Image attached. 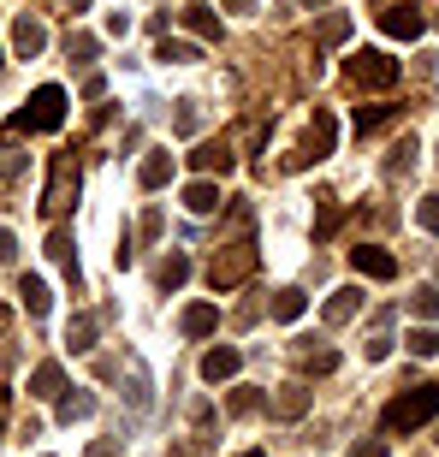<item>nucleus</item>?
Segmentation results:
<instances>
[{
	"instance_id": "9",
	"label": "nucleus",
	"mask_w": 439,
	"mask_h": 457,
	"mask_svg": "<svg viewBox=\"0 0 439 457\" xmlns=\"http://www.w3.org/2000/svg\"><path fill=\"white\" fill-rule=\"evenodd\" d=\"M12 48H18V60H36V54L48 48V24H42V18H30V12H24V18H18V24H12Z\"/></svg>"
},
{
	"instance_id": "3",
	"label": "nucleus",
	"mask_w": 439,
	"mask_h": 457,
	"mask_svg": "<svg viewBox=\"0 0 439 457\" xmlns=\"http://www.w3.org/2000/svg\"><path fill=\"white\" fill-rule=\"evenodd\" d=\"M333 143H338L333 113H327V107H315V119H309V131H303V143H297V154H286V167L291 172H297V167H315V161H327V154H333Z\"/></svg>"
},
{
	"instance_id": "38",
	"label": "nucleus",
	"mask_w": 439,
	"mask_h": 457,
	"mask_svg": "<svg viewBox=\"0 0 439 457\" xmlns=\"http://www.w3.org/2000/svg\"><path fill=\"white\" fill-rule=\"evenodd\" d=\"M12 255H18V237L6 232V226H0V268H6V262H12Z\"/></svg>"
},
{
	"instance_id": "29",
	"label": "nucleus",
	"mask_w": 439,
	"mask_h": 457,
	"mask_svg": "<svg viewBox=\"0 0 439 457\" xmlns=\"http://www.w3.org/2000/svg\"><path fill=\"white\" fill-rule=\"evenodd\" d=\"M392 119V107H356V131H380Z\"/></svg>"
},
{
	"instance_id": "14",
	"label": "nucleus",
	"mask_w": 439,
	"mask_h": 457,
	"mask_svg": "<svg viewBox=\"0 0 439 457\" xmlns=\"http://www.w3.org/2000/svg\"><path fill=\"white\" fill-rule=\"evenodd\" d=\"M18 297H24V309H30V315H48V309H54L48 279H36V273H24V279H18Z\"/></svg>"
},
{
	"instance_id": "26",
	"label": "nucleus",
	"mask_w": 439,
	"mask_h": 457,
	"mask_svg": "<svg viewBox=\"0 0 439 457\" xmlns=\"http://www.w3.org/2000/svg\"><path fill=\"white\" fill-rule=\"evenodd\" d=\"M315 36H321L327 48H333V42H344V36H351V18H344V12H327V18H321V30H315Z\"/></svg>"
},
{
	"instance_id": "31",
	"label": "nucleus",
	"mask_w": 439,
	"mask_h": 457,
	"mask_svg": "<svg viewBox=\"0 0 439 457\" xmlns=\"http://www.w3.org/2000/svg\"><path fill=\"white\" fill-rule=\"evenodd\" d=\"M404 167H416V137H404V143L392 149V161H386V172H404Z\"/></svg>"
},
{
	"instance_id": "39",
	"label": "nucleus",
	"mask_w": 439,
	"mask_h": 457,
	"mask_svg": "<svg viewBox=\"0 0 439 457\" xmlns=\"http://www.w3.org/2000/svg\"><path fill=\"white\" fill-rule=\"evenodd\" d=\"M226 6H232V12H250V6H255V0H226Z\"/></svg>"
},
{
	"instance_id": "30",
	"label": "nucleus",
	"mask_w": 439,
	"mask_h": 457,
	"mask_svg": "<svg viewBox=\"0 0 439 457\" xmlns=\"http://www.w3.org/2000/svg\"><path fill=\"white\" fill-rule=\"evenodd\" d=\"M71 60H78V66H89V60H95V36H84V30H71Z\"/></svg>"
},
{
	"instance_id": "42",
	"label": "nucleus",
	"mask_w": 439,
	"mask_h": 457,
	"mask_svg": "<svg viewBox=\"0 0 439 457\" xmlns=\"http://www.w3.org/2000/svg\"><path fill=\"white\" fill-rule=\"evenodd\" d=\"M244 457H268V452H244Z\"/></svg>"
},
{
	"instance_id": "8",
	"label": "nucleus",
	"mask_w": 439,
	"mask_h": 457,
	"mask_svg": "<svg viewBox=\"0 0 439 457\" xmlns=\"http://www.w3.org/2000/svg\"><path fill=\"white\" fill-rule=\"evenodd\" d=\"M351 268L369 273V279H398V262H392L380 244H356V250H351Z\"/></svg>"
},
{
	"instance_id": "41",
	"label": "nucleus",
	"mask_w": 439,
	"mask_h": 457,
	"mask_svg": "<svg viewBox=\"0 0 439 457\" xmlns=\"http://www.w3.org/2000/svg\"><path fill=\"white\" fill-rule=\"evenodd\" d=\"M309 6H333V0H309Z\"/></svg>"
},
{
	"instance_id": "23",
	"label": "nucleus",
	"mask_w": 439,
	"mask_h": 457,
	"mask_svg": "<svg viewBox=\"0 0 439 457\" xmlns=\"http://www.w3.org/2000/svg\"><path fill=\"white\" fill-rule=\"evenodd\" d=\"M185 279H190V255H178V250H172L167 262H161V286H167V291H178Z\"/></svg>"
},
{
	"instance_id": "18",
	"label": "nucleus",
	"mask_w": 439,
	"mask_h": 457,
	"mask_svg": "<svg viewBox=\"0 0 439 457\" xmlns=\"http://www.w3.org/2000/svg\"><path fill=\"white\" fill-rule=\"evenodd\" d=\"M137 179H143V190H161L172 179V154L167 149H149V161H143V172H137Z\"/></svg>"
},
{
	"instance_id": "6",
	"label": "nucleus",
	"mask_w": 439,
	"mask_h": 457,
	"mask_svg": "<svg viewBox=\"0 0 439 457\" xmlns=\"http://www.w3.org/2000/svg\"><path fill=\"white\" fill-rule=\"evenodd\" d=\"M71 196H78V161H71V154H60V161H54V179H48L42 208H48V214H60V208H71Z\"/></svg>"
},
{
	"instance_id": "1",
	"label": "nucleus",
	"mask_w": 439,
	"mask_h": 457,
	"mask_svg": "<svg viewBox=\"0 0 439 457\" xmlns=\"http://www.w3.org/2000/svg\"><path fill=\"white\" fill-rule=\"evenodd\" d=\"M434 416H439V386H404L386 404V428H398V434L404 428H427Z\"/></svg>"
},
{
	"instance_id": "40",
	"label": "nucleus",
	"mask_w": 439,
	"mask_h": 457,
	"mask_svg": "<svg viewBox=\"0 0 439 457\" xmlns=\"http://www.w3.org/2000/svg\"><path fill=\"white\" fill-rule=\"evenodd\" d=\"M60 6H66V12H84V6H89V0H60Z\"/></svg>"
},
{
	"instance_id": "10",
	"label": "nucleus",
	"mask_w": 439,
	"mask_h": 457,
	"mask_svg": "<svg viewBox=\"0 0 439 457\" xmlns=\"http://www.w3.org/2000/svg\"><path fill=\"white\" fill-rule=\"evenodd\" d=\"M190 161H196V172H220V179L237 167V154H232V143H226V137H220V143H203Z\"/></svg>"
},
{
	"instance_id": "17",
	"label": "nucleus",
	"mask_w": 439,
	"mask_h": 457,
	"mask_svg": "<svg viewBox=\"0 0 439 457\" xmlns=\"http://www.w3.org/2000/svg\"><path fill=\"white\" fill-rule=\"evenodd\" d=\"M95 333H102L95 315H71L66 321V351H95Z\"/></svg>"
},
{
	"instance_id": "36",
	"label": "nucleus",
	"mask_w": 439,
	"mask_h": 457,
	"mask_svg": "<svg viewBox=\"0 0 439 457\" xmlns=\"http://www.w3.org/2000/svg\"><path fill=\"white\" fill-rule=\"evenodd\" d=\"M386 356H392V339H386V333H380V339H369V362H386Z\"/></svg>"
},
{
	"instance_id": "22",
	"label": "nucleus",
	"mask_w": 439,
	"mask_h": 457,
	"mask_svg": "<svg viewBox=\"0 0 439 457\" xmlns=\"http://www.w3.org/2000/svg\"><path fill=\"white\" fill-rule=\"evenodd\" d=\"M154 60H167V66H196V60H203V54L190 48V42H172V36H167V42H161V48H154Z\"/></svg>"
},
{
	"instance_id": "16",
	"label": "nucleus",
	"mask_w": 439,
	"mask_h": 457,
	"mask_svg": "<svg viewBox=\"0 0 439 457\" xmlns=\"http://www.w3.org/2000/svg\"><path fill=\"white\" fill-rule=\"evenodd\" d=\"M356 309H362V291H356V286L333 291V297H327V327H338V321H351Z\"/></svg>"
},
{
	"instance_id": "21",
	"label": "nucleus",
	"mask_w": 439,
	"mask_h": 457,
	"mask_svg": "<svg viewBox=\"0 0 439 457\" xmlns=\"http://www.w3.org/2000/svg\"><path fill=\"white\" fill-rule=\"evenodd\" d=\"M303 315V291L286 286V291H273V321H297Z\"/></svg>"
},
{
	"instance_id": "13",
	"label": "nucleus",
	"mask_w": 439,
	"mask_h": 457,
	"mask_svg": "<svg viewBox=\"0 0 439 457\" xmlns=\"http://www.w3.org/2000/svg\"><path fill=\"white\" fill-rule=\"evenodd\" d=\"M178 327H185V339H208V333L220 327V309H214V303H190Z\"/></svg>"
},
{
	"instance_id": "19",
	"label": "nucleus",
	"mask_w": 439,
	"mask_h": 457,
	"mask_svg": "<svg viewBox=\"0 0 439 457\" xmlns=\"http://www.w3.org/2000/svg\"><path fill=\"white\" fill-rule=\"evenodd\" d=\"M185 208H190V214H214V208H220V185H208V179L185 185Z\"/></svg>"
},
{
	"instance_id": "12",
	"label": "nucleus",
	"mask_w": 439,
	"mask_h": 457,
	"mask_svg": "<svg viewBox=\"0 0 439 457\" xmlns=\"http://www.w3.org/2000/svg\"><path fill=\"white\" fill-rule=\"evenodd\" d=\"M237 369H244V356H237L232 345H214V351L203 356V374H208V380H232Z\"/></svg>"
},
{
	"instance_id": "4",
	"label": "nucleus",
	"mask_w": 439,
	"mask_h": 457,
	"mask_svg": "<svg viewBox=\"0 0 439 457\" xmlns=\"http://www.w3.org/2000/svg\"><path fill=\"white\" fill-rule=\"evenodd\" d=\"M351 84L356 89H392L398 84V78H404V71H398V60H392V54H380V48H362V54H351Z\"/></svg>"
},
{
	"instance_id": "37",
	"label": "nucleus",
	"mask_w": 439,
	"mask_h": 457,
	"mask_svg": "<svg viewBox=\"0 0 439 457\" xmlns=\"http://www.w3.org/2000/svg\"><path fill=\"white\" fill-rule=\"evenodd\" d=\"M344 457H386V440H369V445H351Z\"/></svg>"
},
{
	"instance_id": "43",
	"label": "nucleus",
	"mask_w": 439,
	"mask_h": 457,
	"mask_svg": "<svg viewBox=\"0 0 439 457\" xmlns=\"http://www.w3.org/2000/svg\"><path fill=\"white\" fill-rule=\"evenodd\" d=\"M0 410H6V392H0Z\"/></svg>"
},
{
	"instance_id": "27",
	"label": "nucleus",
	"mask_w": 439,
	"mask_h": 457,
	"mask_svg": "<svg viewBox=\"0 0 439 457\" xmlns=\"http://www.w3.org/2000/svg\"><path fill=\"white\" fill-rule=\"evenodd\" d=\"M89 410H95V398H89V392H78V398H60V422H84Z\"/></svg>"
},
{
	"instance_id": "11",
	"label": "nucleus",
	"mask_w": 439,
	"mask_h": 457,
	"mask_svg": "<svg viewBox=\"0 0 439 457\" xmlns=\"http://www.w3.org/2000/svg\"><path fill=\"white\" fill-rule=\"evenodd\" d=\"M48 262H54V268H66L71 286H84V273H78V244H71V232H54V237H48Z\"/></svg>"
},
{
	"instance_id": "15",
	"label": "nucleus",
	"mask_w": 439,
	"mask_h": 457,
	"mask_svg": "<svg viewBox=\"0 0 439 457\" xmlns=\"http://www.w3.org/2000/svg\"><path fill=\"white\" fill-rule=\"evenodd\" d=\"M60 392H66V369L60 362H42L30 374V398H60Z\"/></svg>"
},
{
	"instance_id": "35",
	"label": "nucleus",
	"mask_w": 439,
	"mask_h": 457,
	"mask_svg": "<svg viewBox=\"0 0 439 457\" xmlns=\"http://www.w3.org/2000/svg\"><path fill=\"white\" fill-rule=\"evenodd\" d=\"M178 131H185V137L196 131V102H178Z\"/></svg>"
},
{
	"instance_id": "34",
	"label": "nucleus",
	"mask_w": 439,
	"mask_h": 457,
	"mask_svg": "<svg viewBox=\"0 0 439 457\" xmlns=\"http://www.w3.org/2000/svg\"><path fill=\"white\" fill-rule=\"evenodd\" d=\"M338 226V203H321V220H315V237H327Z\"/></svg>"
},
{
	"instance_id": "2",
	"label": "nucleus",
	"mask_w": 439,
	"mask_h": 457,
	"mask_svg": "<svg viewBox=\"0 0 439 457\" xmlns=\"http://www.w3.org/2000/svg\"><path fill=\"white\" fill-rule=\"evenodd\" d=\"M60 125H66V89L60 84H42L24 102V113L12 119V131H60Z\"/></svg>"
},
{
	"instance_id": "33",
	"label": "nucleus",
	"mask_w": 439,
	"mask_h": 457,
	"mask_svg": "<svg viewBox=\"0 0 439 457\" xmlns=\"http://www.w3.org/2000/svg\"><path fill=\"white\" fill-rule=\"evenodd\" d=\"M416 220H422V232H439V190H434V196H422Z\"/></svg>"
},
{
	"instance_id": "32",
	"label": "nucleus",
	"mask_w": 439,
	"mask_h": 457,
	"mask_svg": "<svg viewBox=\"0 0 439 457\" xmlns=\"http://www.w3.org/2000/svg\"><path fill=\"white\" fill-rule=\"evenodd\" d=\"M303 369H309V374H333L338 356H333V351H303Z\"/></svg>"
},
{
	"instance_id": "28",
	"label": "nucleus",
	"mask_w": 439,
	"mask_h": 457,
	"mask_svg": "<svg viewBox=\"0 0 439 457\" xmlns=\"http://www.w3.org/2000/svg\"><path fill=\"white\" fill-rule=\"evenodd\" d=\"M410 351L416 356H439V327H416V333H410Z\"/></svg>"
},
{
	"instance_id": "20",
	"label": "nucleus",
	"mask_w": 439,
	"mask_h": 457,
	"mask_svg": "<svg viewBox=\"0 0 439 457\" xmlns=\"http://www.w3.org/2000/svg\"><path fill=\"white\" fill-rule=\"evenodd\" d=\"M303 410H309V392L303 386H279V398H273V416H279V422H297Z\"/></svg>"
},
{
	"instance_id": "5",
	"label": "nucleus",
	"mask_w": 439,
	"mask_h": 457,
	"mask_svg": "<svg viewBox=\"0 0 439 457\" xmlns=\"http://www.w3.org/2000/svg\"><path fill=\"white\" fill-rule=\"evenodd\" d=\"M255 268V244H226V250L214 255V268H208V279H214V291H232L244 286Z\"/></svg>"
},
{
	"instance_id": "24",
	"label": "nucleus",
	"mask_w": 439,
	"mask_h": 457,
	"mask_svg": "<svg viewBox=\"0 0 439 457\" xmlns=\"http://www.w3.org/2000/svg\"><path fill=\"white\" fill-rule=\"evenodd\" d=\"M185 24H190L196 36H203V42H220V18L208 12V6H190V12H185Z\"/></svg>"
},
{
	"instance_id": "7",
	"label": "nucleus",
	"mask_w": 439,
	"mask_h": 457,
	"mask_svg": "<svg viewBox=\"0 0 439 457\" xmlns=\"http://www.w3.org/2000/svg\"><path fill=\"white\" fill-rule=\"evenodd\" d=\"M380 30L398 36V42H416V36L427 30V12L422 6H392V12H380Z\"/></svg>"
},
{
	"instance_id": "25",
	"label": "nucleus",
	"mask_w": 439,
	"mask_h": 457,
	"mask_svg": "<svg viewBox=\"0 0 439 457\" xmlns=\"http://www.w3.org/2000/svg\"><path fill=\"white\" fill-rule=\"evenodd\" d=\"M410 309H416L422 321H439V286H416L410 291Z\"/></svg>"
}]
</instances>
